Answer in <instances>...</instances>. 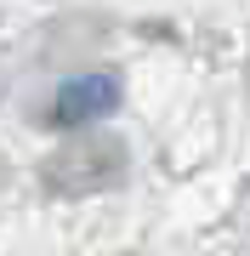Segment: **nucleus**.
I'll return each instance as SVG.
<instances>
[{
	"label": "nucleus",
	"instance_id": "obj_1",
	"mask_svg": "<svg viewBox=\"0 0 250 256\" xmlns=\"http://www.w3.org/2000/svg\"><path fill=\"white\" fill-rule=\"evenodd\" d=\"M120 97H125V86H120V74H114V68H80V74H68V80L51 92L46 126H57V131L102 126L108 114H120Z\"/></svg>",
	"mask_w": 250,
	"mask_h": 256
}]
</instances>
